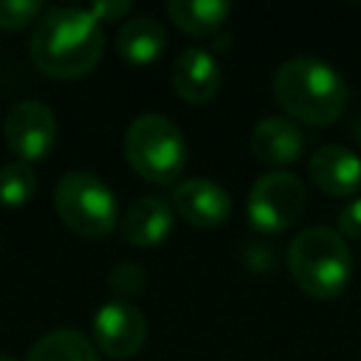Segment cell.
I'll use <instances>...</instances> for the list:
<instances>
[{
	"label": "cell",
	"instance_id": "11",
	"mask_svg": "<svg viewBox=\"0 0 361 361\" xmlns=\"http://www.w3.org/2000/svg\"><path fill=\"white\" fill-rule=\"evenodd\" d=\"M220 68L203 48H186L172 65V87L189 104H203L220 90Z\"/></svg>",
	"mask_w": 361,
	"mask_h": 361
},
{
	"label": "cell",
	"instance_id": "12",
	"mask_svg": "<svg viewBox=\"0 0 361 361\" xmlns=\"http://www.w3.org/2000/svg\"><path fill=\"white\" fill-rule=\"evenodd\" d=\"M305 135L290 118L268 116L251 130V152L271 166H288L302 158Z\"/></svg>",
	"mask_w": 361,
	"mask_h": 361
},
{
	"label": "cell",
	"instance_id": "14",
	"mask_svg": "<svg viewBox=\"0 0 361 361\" xmlns=\"http://www.w3.org/2000/svg\"><path fill=\"white\" fill-rule=\"evenodd\" d=\"M116 45H118V54L130 65H149V62H155L161 56V51L166 45V34H164L158 20L133 17L118 28Z\"/></svg>",
	"mask_w": 361,
	"mask_h": 361
},
{
	"label": "cell",
	"instance_id": "22",
	"mask_svg": "<svg viewBox=\"0 0 361 361\" xmlns=\"http://www.w3.org/2000/svg\"><path fill=\"white\" fill-rule=\"evenodd\" d=\"M0 361H17V358H14V355H3V353H0Z\"/></svg>",
	"mask_w": 361,
	"mask_h": 361
},
{
	"label": "cell",
	"instance_id": "13",
	"mask_svg": "<svg viewBox=\"0 0 361 361\" xmlns=\"http://www.w3.org/2000/svg\"><path fill=\"white\" fill-rule=\"evenodd\" d=\"M172 206L161 197H141L130 203V209L121 217V234L135 248H152L166 240L172 231Z\"/></svg>",
	"mask_w": 361,
	"mask_h": 361
},
{
	"label": "cell",
	"instance_id": "19",
	"mask_svg": "<svg viewBox=\"0 0 361 361\" xmlns=\"http://www.w3.org/2000/svg\"><path fill=\"white\" fill-rule=\"evenodd\" d=\"M42 11L37 0H0V31H20Z\"/></svg>",
	"mask_w": 361,
	"mask_h": 361
},
{
	"label": "cell",
	"instance_id": "21",
	"mask_svg": "<svg viewBox=\"0 0 361 361\" xmlns=\"http://www.w3.org/2000/svg\"><path fill=\"white\" fill-rule=\"evenodd\" d=\"M130 3H96V6H90V14L99 20V23H113V20H121L124 14H130Z\"/></svg>",
	"mask_w": 361,
	"mask_h": 361
},
{
	"label": "cell",
	"instance_id": "2",
	"mask_svg": "<svg viewBox=\"0 0 361 361\" xmlns=\"http://www.w3.org/2000/svg\"><path fill=\"white\" fill-rule=\"evenodd\" d=\"M276 104L310 127H327L338 121L347 104L344 79L322 59L296 56L276 68L271 79Z\"/></svg>",
	"mask_w": 361,
	"mask_h": 361
},
{
	"label": "cell",
	"instance_id": "20",
	"mask_svg": "<svg viewBox=\"0 0 361 361\" xmlns=\"http://www.w3.org/2000/svg\"><path fill=\"white\" fill-rule=\"evenodd\" d=\"M338 234L350 240H361V197H353L338 212Z\"/></svg>",
	"mask_w": 361,
	"mask_h": 361
},
{
	"label": "cell",
	"instance_id": "3",
	"mask_svg": "<svg viewBox=\"0 0 361 361\" xmlns=\"http://www.w3.org/2000/svg\"><path fill=\"white\" fill-rule=\"evenodd\" d=\"M288 271L302 293L313 299H336L350 282L353 257L336 228L310 226L290 240Z\"/></svg>",
	"mask_w": 361,
	"mask_h": 361
},
{
	"label": "cell",
	"instance_id": "17",
	"mask_svg": "<svg viewBox=\"0 0 361 361\" xmlns=\"http://www.w3.org/2000/svg\"><path fill=\"white\" fill-rule=\"evenodd\" d=\"M34 192H37V175L31 164L8 161L0 166V206L20 209L31 200Z\"/></svg>",
	"mask_w": 361,
	"mask_h": 361
},
{
	"label": "cell",
	"instance_id": "9",
	"mask_svg": "<svg viewBox=\"0 0 361 361\" xmlns=\"http://www.w3.org/2000/svg\"><path fill=\"white\" fill-rule=\"evenodd\" d=\"M175 212L195 228H217L231 214V197L209 178H189L172 192Z\"/></svg>",
	"mask_w": 361,
	"mask_h": 361
},
{
	"label": "cell",
	"instance_id": "5",
	"mask_svg": "<svg viewBox=\"0 0 361 361\" xmlns=\"http://www.w3.org/2000/svg\"><path fill=\"white\" fill-rule=\"evenodd\" d=\"M54 209L59 220L79 237H104L118 220L116 195L93 172H68L54 189Z\"/></svg>",
	"mask_w": 361,
	"mask_h": 361
},
{
	"label": "cell",
	"instance_id": "4",
	"mask_svg": "<svg viewBox=\"0 0 361 361\" xmlns=\"http://www.w3.org/2000/svg\"><path fill=\"white\" fill-rule=\"evenodd\" d=\"M127 164L149 183H172L186 164L183 133L158 113H144L124 133Z\"/></svg>",
	"mask_w": 361,
	"mask_h": 361
},
{
	"label": "cell",
	"instance_id": "7",
	"mask_svg": "<svg viewBox=\"0 0 361 361\" xmlns=\"http://www.w3.org/2000/svg\"><path fill=\"white\" fill-rule=\"evenodd\" d=\"M3 135L8 149L17 155V161L34 164L51 152L56 141V118L48 104L25 99L8 110L3 121Z\"/></svg>",
	"mask_w": 361,
	"mask_h": 361
},
{
	"label": "cell",
	"instance_id": "10",
	"mask_svg": "<svg viewBox=\"0 0 361 361\" xmlns=\"http://www.w3.org/2000/svg\"><path fill=\"white\" fill-rule=\"evenodd\" d=\"M307 175L316 189L330 197H347L361 189V158L338 144L319 147L307 161Z\"/></svg>",
	"mask_w": 361,
	"mask_h": 361
},
{
	"label": "cell",
	"instance_id": "8",
	"mask_svg": "<svg viewBox=\"0 0 361 361\" xmlns=\"http://www.w3.org/2000/svg\"><path fill=\"white\" fill-rule=\"evenodd\" d=\"M147 338L144 313L133 302H107L93 316V344L107 358H133Z\"/></svg>",
	"mask_w": 361,
	"mask_h": 361
},
{
	"label": "cell",
	"instance_id": "1",
	"mask_svg": "<svg viewBox=\"0 0 361 361\" xmlns=\"http://www.w3.org/2000/svg\"><path fill=\"white\" fill-rule=\"evenodd\" d=\"M28 51L45 76L79 79L99 65L104 54V31L90 8L54 6L39 17Z\"/></svg>",
	"mask_w": 361,
	"mask_h": 361
},
{
	"label": "cell",
	"instance_id": "18",
	"mask_svg": "<svg viewBox=\"0 0 361 361\" xmlns=\"http://www.w3.org/2000/svg\"><path fill=\"white\" fill-rule=\"evenodd\" d=\"M107 285H110V290L118 296V302H130L133 296L144 293V288H147V274H144V268L135 265V262H118V265L110 271Z\"/></svg>",
	"mask_w": 361,
	"mask_h": 361
},
{
	"label": "cell",
	"instance_id": "16",
	"mask_svg": "<svg viewBox=\"0 0 361 361\" xmlns=\"http://www.w3.org/2000/svg\"><path fill=\"white\" fill-rule=\"evenodd\" d=\"M25 361H99L96 344L71 327H56L37 338Z\"/></svg>",
	"mask_w": 361,
	"mask_h": 361
},
{
	"label": "cell",
	"instance_id": "6",
	"mask_svg": "<svg viewBox=\"0 0 361 361\" xmlns=\"http://www.w3.org/2000/svg\"><path fill=\"white\" fill-rule=\"evenodd\" d=\"M305 203H307V195H305L302 180L290 172L276 169L254 180V186L248 189L245 212H248V220L259 231L279 234L302 217Z\"/></svg>",
	"mask_w": 361,
	"mask_h": 361
},
{
	"label": "cell",
	"instance_id": "15",
	"mask_svg": "<svg viewBox=\"0 0 361 361\" xmlns=\"http://www.w3.org/2000/svg\"><path fill=\"white\" fill-rule=\"evenodd\" d=\"M166 14L175 23V28H180L183 34L209 37L226 23L231 6L223 0H172L166 6Z\"/></svg>",
	"mask_w": 361,
	"mask_h": 361
}]
</instances>
